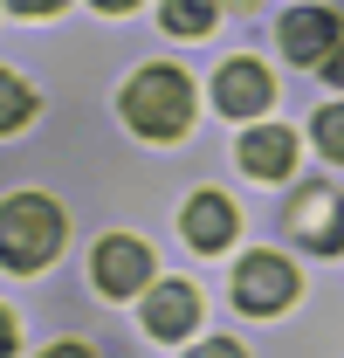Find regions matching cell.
I'll return each mask as SVG.
<instances>
[{
    "instance_id": "obj_1",
    "label": "cell",
    "mask_w": 344,
    "mask_h": 358,
    "mask_svg": "<svg viewBox=\"0 0 344 358\" xmlns=\"http://www.w3.org/2000/svg\"><path fill=\"white\" fill-rule=\"evenodd\" d=\"M124 124L145 138H179L186 124H193V83L172 69V62H152V69H138L124 83Z\"/></svg>"
},
{
    "instance_id": "obj_11",
    "label": "cell",
    "mask_w": 344,
    "mask_h": 358,
    "mask_svg": "<svg viewBox=\"0 0 344 358\" xmlns=\"http://www.w3.org/2000/svg\"><path fill=\"white\" fill-rule=\"evenodd\" d=\"M214 0H166V7H159V21H166V35H193V42H200V35H207V28H214Z\"/></svg>"
},
{
    "instance_id": "obj_19",
    "label": "cell",
    "mask_w": 344,
    "mask_h": 358,
    "mask_svg": "<svg viewBox=\"0 0 344 358\" xmlns=\"http://www.w3.org/2000/svg\"><path fill=\"white\" fill-rule=\"evenodd\" d=\"M96 7H110V14H124V7H138V0H96Z\"/></svg>"
},
{
    "instance_id": "obj_2",
    "label": "cell",
    "mask_w": 344,
    "mask_h": 358,
    "mask_svg": "<svg viewBox=\"0 0 344 358\" xmlns=\"http://www.w3.org/2000/svg\"><path fill=\"white\" fill-rule=\"evenodd\" d=\"M62 248V207L42 200V193H14L0 207V268H42L48 255Z\"/></svg>"
},
{
    "instance_id": "obj_13",
    "label": "cell",
    "mask_w": 344,
    "mask_h": 358,
    "mask_svg": "<svg viewBox=\"0 0 344 358\" xmlns=\"http://www.w3.org/2000/svg\"><path fill=\"white\" fill-rule=\"evenodd\" d=\"M317 152H324V159H344V103L317 110Z\"/></svg>"
},
{
    "instance_id": "obj_3",
    "label": "cell",
    "mask_w": 344,
    "mask_h": 358,
    "mask_svg": "<svg viewBox=\"0 0 344 358\" xmlns=\"http://www.w3.org/2000/svg\"><path fill=\"white\" fill-rule=\"evenodd\" d=\"M234 303L248 317H275L282 303H296V262L282 255H248L234 268Z\"/></svg>"
},
{
    "instance_id": "obj_5",
    "label": "cell",
    "mask_w": 344,
    "mask_h": 358,
    "mask_svg": "<svg viewBox=\"0 0 344 358\" xmlns=\"http://www.w3.org/2000/svg\"><path fill=\"white\" fill-rule=\"evenodd\" d=\"M289 227H296L317 255H338L344 248V200L331 186H303L296 200H289Z\"/></svg>"
},
{
    "instance_id": "obj_14",
    "label": "cell",
    "mask_w": 344,
    "mask_h": 358,
    "mask_svg": "<svg viewBox=\"0 0 344 358\" xmlns=\"http://www.w3.org/2000/svg\"><path fill=\"white\" fill-rule=\"evenodd\" d=\"M193 358H248V352H241L234 338H214V345H200V352H193Z\"/></svg>"
},
{
    "instance_id": "obj_4",
    "label": "cell",
    "mask_w": 344,
    "mask_h": 358,
    "mask_svg": "<svg viewBox=\"0 0 344 358\" xmlns=\"http://www.w3.org/2000/svg\"><path fill=\"white\" fill-rule=\"evenodd\" d=\"M89 268H96V289H103V296H138V289L152 282V248L131 241V234H103Z\"/></svg>"
},
{
    "instance_id": "obj_17",
    "label": "cell",
    "mask_w": 344,
    "mask_h": 358,
    "mask_svg": "<svg viewBox=\"0 0 344 358\" xmlns=\"http://www.w3.org/2000/svg\"><path fill=\"white\" fill-rule=\"evenodd\" d=\"M42 358H96V352H89V345H48Z\"/></svg>"
},
{
    "instance_id": "obj_18",
    "label": "cell",
    "mask_w": 344,
    "mask_h": 358,
    "mask_svg": "<svg viewBox=\"0 0 344 358\" xmlns=\"http://www.w3.org/2000/svg\"><path fill=\"white\" fill-rule=\"evenodd\" d=\"M7 352H14V317L0 310V358H7Z\"/></svg>"
},
{
    "instance_id": "obj_9",
    "label": "cell",
    "mask_w": 344,
    "mask_h": 358,
    "mask_svg": "<svg viewBox=\"0 0 344 358\" xmlns=\"http://www.w3.org/2000/svg\"><path fill=\"white\" fill-rule=\"evenodd\" d=\"M234 152H241V173H248V179H282L289 166H296V131L261 124V131H248Z\"/></svg>"
},
{
    "instance_id": "obj_15",
    "label": "cell",
    "mask_w": 344,
    "mask_h": 358,
    "mask_svg": "<svg viewBox=\"0 0 344 358\" xmlns=\"http://www.w3.org/2000/svg\"><path fill=\"white\" fill-rule=\"evenodd\" d=\"M324 76H331V83H338V90H344V42H338V48H331V55H324Z\"/></svg>"
},
{
    "instance_id": "obj_12",
    "label": "cell",
    "mask_w": 344,
    "mask_h": 358,
    "mask_svg": "<svg viewBox=\"0 0 344 358\" xmlns=\"http://www.w3.org/2000/svg\"><path fill=\"white\" fill-rule=\"evenodd\" d=\"M28 117H35V90L21 83V76L0 69V131H21Z\"/></svg>"
},
{
    "instance_id": "obj_16",
    "label": "cell",
    "mask_w": 344,
    "mask_h": 358,
    "mask_svg": "<svg viewBox=\"0 0 344 358\" xmlns=\"http://www.w3.org/2000/svg\"><path fill=\"white\" fill-rule=\"evenodd\" d=\"M7 7H14V14H55L62 0H7Z\"/></svg>"
},
{
    "instance_id": "obj_20",
    "label": "cell",
    "mask_w": 344,
    "mask_h": 358,
    "mask_svg": "<svg viewBox=\"0 0 344 358\" xmlns=\"http://www.w3.org/2000/svg\"><path fill=\"white\" fill-rule=\"evenodd\" d=\"M227 7H241V14H255V0H227Z\"/></svg>"
},
{
    "instance_id": "obj_8",
    "label": "cell",
    "mask_w": 344,
    "mask_h": 358,
    "mask_svg": "<svg viewBox=\"0 0 344 358\" xmlns=\"http://www.w3.org/2000/svg\"><path fill=\"white\" fill-rule=\"evenodd\" d=\"M331 48H338V14L331 7H296L282 21V55L289 62H324Z\"/></svg>"
},
{
    "instance_id": "obj_10",
    "label": "cell",
    "mask_w": 344,
    "mask_h": 358,
    "mask_svg": "<svg viewBox=\"0 0 344 358\" xmlns=\"http://www.w3.org/2000/svg\"><path fill=\"white\" fill-rule=\"evenodd\" d=\"M179 227H186V241H193L200 255H214V248L234 241V207H227L220 193H193L186 214H179Z\"/></svg>"
},
{
    "instance_id": "obj_6",
    "label": "cell",
    "mask_w": 344,
    "mask_h": 358,
    "mask_svg": "<svg viewBox=\"0 0 344 358\" xmlns=\"http://www.w3.org/2000/svg\"><path fill=\"white\" fill-rule=\"evenodd\" d=\"M214 103L227 110V117H261L268 103H275V76L261 69L255 55H241V62H227L214 76Z\"/></svg>"
},
{
    "instance_id": "obj_7",
    "label": "cell",
    "mask_w": 344,
    "mask_h": 358,
    "mask_svg": "<svg viewBox=\"0 0 344 358\" xmlns=\"http://www.w3.org/2000/svg\"><path fill=\"white\" fill-rule=\"evenodd\" d=\"M200 324V289L193 282H152L145 289V331L152 338H186Z\"/></svg>"
}]
</instances>
